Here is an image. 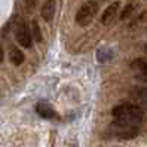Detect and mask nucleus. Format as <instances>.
<instances>
[{"mask_svg": "<svg viewBox=\"0 0 147 147\" xmlns=\"http://www.w3.org/2000/svg\"><path fill=\"white\" fill-rule=\"evenodd\" d=\"M36 113L39 116H42L43 119H55L57 117L55 110L49 104H46V102H37L36 104Z\"/></svg>", "mask_w": 147, "mask_h": 147, "instance_id": "nucleus-7", "label": "nucleus"}, {"mask_svg": "<svg viewBox=\"0 0 147 147\" xmlns=\"http://www.w3.org/2000/svg\"><path fill=\"white\" fill-rule=\"evenodd\" d=\"M132 12H134V3H129V5L125 6V9L122 11V13H120V18H122V20H126Z\"/></svg>", "mask_w": 147, "mask_h": 147, "instance_id": "nucleus-12", "label": "nucleus"}, {"mask_svg": "<svg viewBox=\"0 0 147 147\" xmlns=\"http://www.w3.org/2000/svg\"><path fill=\"white\" fill-rule=\"evenodd\" d=\"M9 59L13 65H21L24 63V54L18 48H12L11 52H9Z\"/></svg>", "mask_w": 147, "mask_h": 147, "instance_id": "nucleus-10", "label": "nucleus"}, {"mask_svg": "<svg viewBox=\"0 0 147 147\" xmlns=\"http://www.w3.org/2000/svg\"><path fill=\"white\" fill-rule=\"evenodd\" d=\"M31 36H33V39L36 40V42H42L43 40V36H42V31H40V27H39V24H37V21L34 20L33 21V24H31Z\"/></svg>", "mask_w": 147, "mask_h": 147, "instance_id": "nucleus-11", "label": "nucleus"}, {"mask_svg": "<svg viewBox=\"0 0 147 147\" xmlns=\"http://www.w3.org/2000/svg\"><path fill=\"white\" fill-rule=\"evenodd\" d=\"M131 95L140 102V104H147V86H137V88H132Z\"/></svg>", "mask_w": 147, "mask_h": 147, "instance_id": "nucleus-9", "label": "nucleus"}, {"mask_svg": "<svg viewBox=\"0 0 147 147\" xmlns=\"http://www.w3.org/2000/svg\"><path fill=\"white\" fill-rule=\"evenodd\" d=\"M97 13H98V3L95 0H86L76 13V24L80 25V27H88L94 22Z\"/></svg>", "mask_w": 147, "mask_h": 147, "instance_id": "nucleus-3", "label": "nucleus"}, {"mask_svg": "<svg viewBox=\"0 0 147 147\" xmlns=\"http://www.w3.org/2000/svg\"><path fill=\"white\" fill-rule=\"evenodd\" d=\"M132 67L137 70V74H135L137 79L140 82L147 83V61H137L132 64Z\"/></svg>", "mask_w": 147, "mask_h": 147, "instance_id": "nucleus-8", "label": "nucleus"}, {"mask_svg": "<svg viewBox=\"0 0 147 147\" xmlns=\"http://www.w3.org/2000/svg\"><path fill=\"white\" fill-rule=\"evenodd\" d=\"M2 61H3V48L0 46V63H2Z\"/></svg>", "mask_w": 147, "mask_h": 147, "instance_id": "nucleus-14", "label": "nucleus"}, {"mask_svg": "<svg viewBox=\"0 0 147 147\" xmlns=\"http://www.w3.org/2000/svg\"><path fill=\"white\" fill-rule=\"evenodd\" d=\"M119 7H120V3H119V2H115V3H111L110 6H107V9H106L104 12H102V16H101V22L104 24V25L110 24L111 21H113V20L116 18Z\"/></svg>", "mask_w": 147, "mask_h": 147, "instance_id": "nucleus-6", "label": "nucleus"}, {"mask_svg": "<svg viewBox=\"0 0 147 147\" xmlns=\"http://www.w3.org/2000/svg\"><path fill=\"white\" fill-rule=\"evenodd\" d=\"M55 11H57V2L55 0H46L45 5H43L42 9H40L42 18L48 22H51L55 16Z\"/></svg>", "mask_w": 147, "mask_h": 147, "instance_id": "nucleus-5", "label": "nucleus"}, {"mask_svg": "<svg viewBox=\"0 0 147 147\" xmlns=\"http://www.w3.org/2000/svg\"><path fill=\"white\" fill-rule=\"evenodd\" d=\"M146 52H147V45H146Z\"/></svg>", "mask_w": 147, "mask_h": 147, "instance_id": "nucleus-15", "label": "nucleus"}, {"mask_svg": "<svg viewBox=\"0 0 147 147\" xmlns=\"http://www.w3.org/2000/svg\"><path fill=\"white\" fill-rule=\"evenodd\" d=\"M109 132L110 135L119 138V140H132L140 134V125H134L131 122L115 119L109 128Z\"/></svg>", "mask_w": 147, "mask_h": 147, "instance_id": "nucleus-2", "label": "nucleus"}, {"mask_svg": "<svg viewBox=\"0 0 147 147\" xmlns=\"http://www.w3.org/2000/svg\"><path fill=\"white\" fill-rule=\"evenodd\" d=\"M15 37H16V42L20 43L21 46L24 48H31V43H33V36H31V31L27 25H18V28L15 31Z\"/></svg>", "mask_w": 147, "mask_h": 147, "instance_id": "nucleus-4", "label": "nucleus"}, {"mask_svg": "<svg viewBox=\"0 0 147 147\" xmlns=\"http://www.w3.org/2000/svg\"><path fill=\"white\" fill-rule=\"evenodd\" d=\"M115 119H120L134 125H141L143 122V109L135 102H122L117 104L111 111Z\"/></svg>", "mask_w": 147, "mask_h": 147, "instance_id": "nucleus-1", "label": "nucleus"}, {"mask_svg": "<svg viewBox=\"0 0 147 147\" xmlns=\"http://www.w3.org/2000/svg\"><path fill=\"white\" fill-rule=\"evenodd\" d=\"M27 2V6L30 9H34V6H36V0H25Z\"/></svg>", "mask_w": 147, "mask_h": 147, "instance_id": "nucleus-13", "label": "nucleus"}]
</instances>
